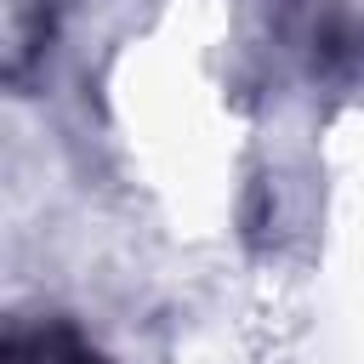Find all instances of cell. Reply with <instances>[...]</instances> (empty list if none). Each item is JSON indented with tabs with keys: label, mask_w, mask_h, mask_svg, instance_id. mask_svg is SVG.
<instances>
[{
	"label": "cell",
	"mask_w": 364,
	"mask_h": 364,
	"mask_svg": "<svg viewBox=\"0 0 364 364\" xmlns=\"http://www.w3.org/2000/svg\"><path fill=\"white\" fill-rule=\"evenodd\" d=\"M6 364H102V358L85 353L68 330H28L6 341Z\"/></svg>",
	"instance_id": "6da1fadb"
}]
</instances>
